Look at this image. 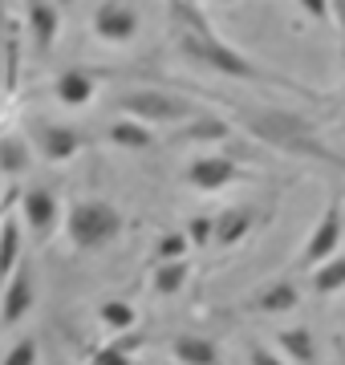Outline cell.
Masks as SVG:
<instances>
[{
    "label": "cell",
    "mask_w": 345,
    "mask_h": 365,
    "mask_svg": "<svg viewBox=\"0 0 345 365\" xmlns=\"http://www.w3.org/2000/svg\"><path fill=\"white\" fill-rule=\"evenodd\" d=\"M220 4H227V0H220Z\"/></svg>",
    "instance_id": "obj_32"
},
{
    "label": "cell",
    "mask_w": 345,
    "mask_h": 365,
    "mask_svg": "<svg viewBox=\"0 0 345 365\" xmlns=\"http://www.w3.org/2000/svg\"><path fill=\"white\" fill-rule=\"evenodd\" d=\"M333 25L341 33V66H345V0H333Z\"/></svg>",
    "instance_id": "obj_30"
},
{
    "label": "cell",
    "mask_w": 345,
    "mask_h": 365,
    "mask_svg": "<svg viewBox=\"0 0 345 365\" xmlns=\"http://www.w3.org/2000/svg\"><path fill=\"white\" fill-rule=\"evenodd\" d=\"M240 179V163L227 155H203L195 158L191 167H187V182L195 187V191H224V187H232V182Z\"/></svg>",
    "instance_id": "obj_9"
},
{
    "label": "cell",
    "mask_w": 345,
    "mask_h": 365,
    "mask_svg": "<svg viewBox=\"0 0 345 365\" xmlns=\"http://www.w3.org/2000/svg\"><path fill=\"white\" fill-rule=\"evenodd\" d=\"M280 349H284V357H292L297 365H313L317 361V337L309 333V329H284L280 333Z\"/></svg>",
    "instance_id": "obj_22"
},
{
    "label": "cell",
    "mask_w": 345,
    "mask_h": 365,
    "mask_svg": "<svg viewBox=\"0 0 345 365\" xmlns=\"http://www.w3.org/2000/svg\"><path fill=\"white\" fill-rule=\"evenodd\" d=\"M187 235H191V248L215 244V215H195V220L187 223Z\"/></svg>",
    "instance_id": "obj_25"
},
{
    "label": "cell",
    "mask_w": 345,
    "mask_h": 365,
    "mask_svg": "<svg viewBox=\"0 0 345 365\" xmlns=\"http://www.w3.org/2000/svg\"><path fill=\"white\" fill-rule=\"evenodd\" d=\"M240 122H244V126H248V130H252L264 146H272V150L345 167V155H333L329 146L321 143L317 126H313L305 114H297V110H272V106H260V110H240Z\"/></svg>",
    "instance_id": "obj_1"
},
{
    "label": "cell",
    "mask_w": 345,
    "mask_h": 365,
    "mask_svg": "<svg viewBox=\"0 0 345 365\" xmlns=\"http://www.w3.org/2000/svg\"><path fill=\"white\" fill-rule=\"evenodd\" d=\"M53 93H57V102H61V106L81 110V106L93 102V93H98V78H93L90 69H66V73H57Z\"/></svg>",
    "instance_id": "obj_13"
},
{
    "label": "cell",
    "mask_w": 345,
    "mask_h": 365,
    "mask_svg": "<svg viewBox=\"0 0 345 365\" xmlns=\"http://www.w3.org/2000/svg\"><path fill=\"white\" fill-rule=\"evenodd\" d=\"M25 21H29V41L37 53L53 49L57 33H61V13L53 0H25Z\"/></svg>",
    "instance_id": "obj_11"
},
{
    "label": "cell",
    "mask_w": 345,
    "mask_h": 365,
    "mask_svg": "<svg viewBox=\"0 0 345 365\" xmlns=\"http://www.w3.org/2000/svg\"><path fill=\"white\" fill-rule=\"evenodd\" d=\"M187 280H191V264L187 260H163V264H155L150 292H155V297H175V292L187 288Z\"/></svg>",
    "instance_id": "obj_18"
},
{
    "label": "cell",
    "mask_w": 345,
    "mask_h": 365,
    "mask_svg": "<svg viewBox=\"0 0 345 365\" xmlns=\"http://www.w3.org/2000/svg\"><path fill=\"white\" fill-rule=\"evenodd\" d=\"M248 365H289V361L277 349H268V345H252L248 349Z\"/></svg>",
    "instance_id": "obj_29"
},
{
    "label": "cell",
    "mask_w": 345,
    "mask_h": 365,
    "mask_svg": "<svg viewBox=\"0 0 345 365\" xmlns=\"http://www.w3.org/2000/svg\"><path fill=\"white\" fill-rule=\"evenodd\" d=\"M232 126H227L224 118H207V114H195L187 122L183 130L175 134V143H224Z\"/></svg>",
    "instance_id": "obj_19"
},
{
    "label": "cell",
    "mask_w": 345,
    "mask_h": 365,
    "mask_svg": "<svg viewBox=\"0 0 345 365\" xmlns=\"http://www.w3.org/2000/svg\"><path fill=\"white\" fill-rule=\"evenodd\" d=\"M33 143L41 146V155L49 158V163H69L73 155L86 150L90 138H86L81 130H73V126H49V122H45V126L33 130Z\"/></svg>",
    "instance_id": "obj_10"
},
{
    "label": "cell",
    "mask_w": 345,
    "mask_h": 365,
    "mask_svg": "<svg viewBox=\"0 0 345 365\" xmlns=\"http://www.w3.org/2000/svg\"><path fill=\"white\" fill-rule=\"evenodd\" d=\"M0 21H4V0H0Z\"/></svg>",
    "instance_id": "obj_31"
},
{
    "label": "cell",
    "mask_w": 345,
    "mask_h": 365,
    "mask_svg": "<svg viewBox=\"0 0 345 365\" xmlns=\"http://www.w3.org/2000/svg\"><path fill=\"white\" fill-rule=\"evenodd\" d=\"M98 321L110 329V333H130L134 321H138V313H134V304L130 300H118V297H110L98 304Z\"/></svg>",
    "instance_id": "obj_23"
},
{
    "label": "cell",
    "mask_w": 345,
    "mask_h": 365,
    "mask_svg": "<svg viewBox=\"0 0 345 365\" xmlns=\"http://www.w3.org/2000/svg\"><path fill=\"white\" fill-rule=\"evenodd\" d=\"M118 110L130 118H143L150 126H163V122H191L195 118V106L179 98V93L167 90H130L118 98Z\"/></svg>",
    "instance_id": "obj_5"
},
{
    "label": "cell",
    "mask_w": 345,
    "mask_h": 365,
    "mask_svg": "<svg viewBox=\"0 0 345 365\" xmlns=\"http://www.w3.org/2000/svg\"><path fill=\"white\" fill-rule=\"evenodd\" d=\"M106 138L118 146V150H150V146L159 143V138H155V130H150V122H143V118H130V114H122L118 122L110 126Z\"/></svg>",
    "instance_id": "obj_16"
},
{
    "label": "cell",
    "mask_w": 345,
    "mask_h": 365,
    "mask_svg": "<svg viewBox=\"0 0 345 365\" xmlns=\"http://www.w3.org/2000/svg\"><path fill=\"white\" fill-rule=\"evenodd\" d=\"M301 4V13L309 21H317V25H333V0H297Z\"/></svg>",
    "instance_id": "obj_28"
},
{
    "label": "cell",
    "mask_w": 345,
    "mask_h": 365,
    "mask_svg": "<svg viewBox=\"0 0 345 365\" xmlns=\"http://www.w3.org/2000/svg\"><path fill=\"white\" fill-rule=\"evenodd\" d=\"M37 353H41L37 349V337H21L13 349L4 353V361H0V365H37Z\"/></svg>",
    "instance_id": "obj_26"
},
{
    "label": "cell",
    "mask_w": 345,
    "mask_h": 365,
    "mask_svg": "<svg viewBox=\"0 0 345 365\" xmlns=\"http://www.w3.org/2000/svg\"><path fill=\"white\" fill-rule=\"evenodd\" d=\"M90 365H134V361H130V353L118 349V345L110 341V345H102V349L90 353Z\"/></svg>",
    "instance_id": "obj_27"
},
{
    "label": "cell",
    "mask_w": 345,
    "mask_h": 365,
    "mask_svg": "<svg viewBox=\"0 0 345 365\" xmlns=\"http://www.w3.org/2000/svg\"><path fill=\"white\" fill-rule=\"evenodd\" d=\"M175 45H179V53H183L187 61H195V66H203V69H215L220 78L260 81V86H284V90L301 93V98H317L313 90L297 86V81L277 78V73H264L252 57H244V53H240L236 45H227L224 37H215V29H207V33H175Z\"/></svg>",
    "instance_id": "obj_2"
},
{
    "label": "cell",
    "mask_w": 345,
    "mask_h": 365,
    "mask_svg": "<svg viewBox=\"0 0 345 365\" xmlns=\"http://www.w3.org/2000/svg\"><path fill=\"white\" fill-rule=\"evenodd\" d=\"M171 357L179 365H224V353L212 337H200V333H179L171 337Z\"/></svg>",
    "instance_id": "obj_14"
},
{
    "label": "cell",
    "mask_w": 345,
    "mask_h": 365,
    "mask_svg": "<svg viewBox=\"0 0 345 365\" xmlns=\"http://www.w3.org/2000/svg\"><path fill=\"white\" fill-rule=\"evenodd\" d=\"M252 227H256V211L252 207H244V203L224 207L220 215H215V244H220V248H236V244L248 240Z\"/></svg>",
    "instance_id": "obj_15"
},
{
    "label": "cell",
    "mask_w": 345,
    "mask_h": 365,
    "mask_svg": "<svg viewBox=\"0 0 345 365\" xmlns=\"http://www.w3.org/2000/svg\"><path fill=\"white\" fill-rule=\"evenodd\" d=\"M122 227H126L122 211L114 203H106V199H78L66 211V235L78 252H98L106 244H114L122 235Z\"/></svg>",
    "instance_id": "obj_3"
},
{
    "label": "cell",
    "mask_w": 345,
    "mask_h": 365,
    "mask_svg": "<svg viewBox=\"0 0 345 365\" xmlns=\"http://www.w3.org/2000/svg\"><path fill=\"white\" fill-rule=\"evenodd\" d=\"M33 297H37V276L29 264H21L13 276H9V284L0 288V329H13L21 325L33 309Z\"/></svg>",
    "instance_id": "obj_6"
},
{
    "label": "cell",
    "mask_w": 345,
    "mask_h": 365,
    "mask_svg": "<svg viewBox=\"0 0 345 365\" xmlns=\"http://www.w3.org/2000/svg\"><path fill=\"white\" fill-rule=\"evenodd\" d=\"M21 215H25V227L33 232V240L41 244V240L53 235L57 220H61V199L49 187H33V191L21 195Z\"/></svg>",
    "instance_id": "obj_7"
},
{
    "label": "cell",
    "mask_w": 345,
    "mask_h": 365,
    "mask_svg": "<svg viewBox=\"0 0 345 365\" xmlns=\"http://www.w3.org/2000/svg\"><path fill=\"white\" fill-rule=\"evenodd\" d=\"M33 163V146L21 134H0V175H25Z\"/></svg>",
    "instance_id": "obj_20"
},
{
    "label": "cell",
    "mask_w": 345,
    "mask_h": 365,
    "mask_svg": "<svg viewBox=\"0 0 345 365\" xmlns=\"http://www.w3.org/2000/svg\"><path fill=\"white\" fill-rule=\"evenodd\" d=\"M309 284H313L317 297H333V292H341V288H345V252H337V256H329L325 264H317V268L309 272Z\"/></svg>",
    "instance_id": "obj_21"
},
{
    "label": "cell",
    "mask_w": 345,
    "mask_h": 365,
    "mask_svg": "<svg viewBox=\"0 0 345 365\" xmlns=\"http://www.w3.org/2000/svg\"><path fill=\"white\" fill-rule=\"evenodd\" d=\"M16 268H21V220L13 211H4V220H0V288L9 284Z\"/></svg>",
    "instance_id": "obj_17"
},
{
    "label": "cell",
    "mask_w": 345,
    "mask_h": 365,
    "mask_svg": "<svg viewBox=\"0 0 345 365\" xmlns=\"http://www.w3.org/2000/svg\"><path fill=\"white\" fill-rule=\"evenodd\" d=\"M345 199L341 191H333L329 203H325V211H321V220L313 223V232H309L305 240V248H301V256H297V264L301 268H317V264H325L329 256H337V248H341V240H345Z\"/></svg>",
    "instance_id": "obj_4"
},
{
    "label": "cell",
    "mask_w": 345,
    "mask_h": 365,
    "mask_svg": "<svg viewBox=\"0 0 345 365\" xmlns=\"http://www.w3.org/2000/svg\"><path fill=\"white\" fill-rule=\"evenodd\" d=\"M187 248H191V235L187 232H167L155 240V264L163 260H187Z\"/></svg>",
    "instance_id": "obj_24"
},
{
    "label": "cell",
    "mask_w": 345,
    "mask_h": 365,
    "mask_svg": "<svg viewBox=\"0 0 345 365\" xmlns=\"http://www.w3.org/2000/svg\"><path fill=\"white\" fill-rule=\"evenodd\" d=\"M297 304H301V288L292 284V280H272V284L256 288L252 297L244 300V309H248V313H264V317L292 313Z\"/></svg>",
    "instance_id": "obj_12"
},
{
    "label": "cell",
    "mask_w": 345,
    "mask_h": 365,
    "mask_svg": "<svg viewBox=\"0 0 345 365\" xmlns=\"http://www.w3.org/2000/svg\"><path fill=\"white\" fill-rule=\"evenodd\" d=\"M93 33L106 45H130L138 37V13L122 0H106L93 9Z\"/></svg>",
    "instance_id": "obj_8"
}]
</instances>
